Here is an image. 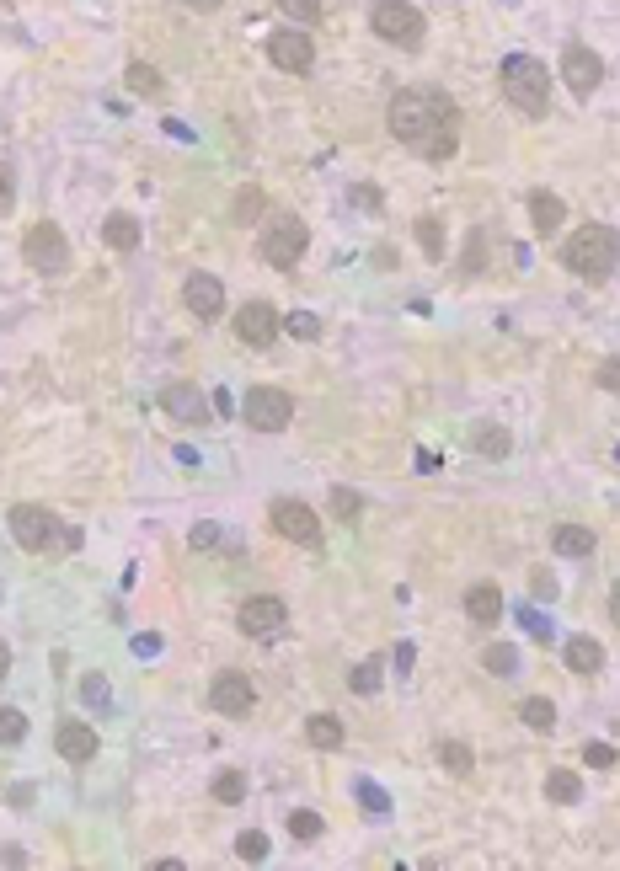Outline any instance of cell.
<instances>
[{
    "instance_id": "obj_1",
    "label": "cell",
    "mask_w": 620,
    "mask_h": 871,
    "mask_svg": "<svg viewBox=\"0 0 620 871\" xmlns=\"http://www.w3.org/2000/svg\"><path fill=\"white\" fill-rule=\"evenodd\" d=\"M385 129L401 145H412L423 161H449L460 145V107L439 86H407L385 107Z\"/></svg>"
},
{
    "instance_id": "obj_2",
    "label": "cell",
    "mask_w": 620,
    "mask_h": 871,
    "mask_svg": "<svg viewBox=\"0 0 620 871\" xmlns=\"http://www.w3.org/2000/svg\"><path fill=\"white\" fill-rule=\"evenodd\" d=\"M562 262H567V273L583 278V284H604V278L615 273V262H620V230L578 225L567 236V246H562Z\"/></svg>"
},
{
    "instance_id": "obj_3",
    "label": "cell",
    "mask_w": 620,
    "mask_h": 871,
    "mask_svg": "<svg viewBox=\"0 0 620 871\" xmlns=\"http://www.w3.org/2000/svg\"><path fill=\"white\" fill-rule=\"evenodd\" d=\"M503 97L524 118H546L551 107V75L535 54H508L503 59Z\"/></svg>"
},
{
    "instance_id": "obj_4",
    "label": "cell",
    "mask_w": 620,
    "mask_h": 871,
    "mask_svg": "<svg viewBox=\"0 0 620 871\" xmlns=\"http://www.w3.org/2000/svg\"><path fill=\"white\" fill-rule=\"evenodd\" d=\"M305 246H310V225L300 220V214H289V209H278V214H262V236H257V252H262V262H268V268H278V273L300 268Z\"/></svg>"
},
{
    "instance_id": "obj_5",
    "label": "cell",
    "mask_w": 620,
    "mask_h": 871,
    "mask_svg": "<svg viewBox=\"0 0 620 871\" xmlns=\"http://www.w3.org/2000/svg\"><path fill=\"white\" fill-rule=\"evenodd\" d=\"M369 27H375V38L396 43V49H417L423 33H428L423 11H417L412 0H375V6H369Z\"/></svg>"
},
{
    "instance_id": "obj_6",
    "label": "cell",
    "mask_w": 620,
    "mask_h": 871,
    "mask_svg": "<svg viewBox=\"0 0 620 871\" xmlns=\"http://www.w3.org/2000/svg\"><path fill=\"white\" fill-rule=\"evenodd\" d=\"M241 417H246L252 433H284L289 417H294V401H289V391H278V385H252L246 401H241Z\"/></svg>"
},
{
    "instance_id": "obj_7",
    "label": "cell",
    "mask_w": 620,
    "mask_h": 871,
    "mask_svg": "<svg viewBox=\"0 0 620 871\" xmlns=\"http://www.w3.org/2000/svg\"><path fill=\"white\" fill-rule=\"evenodd\" d=\"M268 519L284 540H294V546H305V551H321V513L310 503H300V497H278L268 508Z\"/></svg>"
},
{
    "instance_id": "obj_8",
    "label": "cell",
    "mask_w": 620,
    "mask_h": 871,
    "mask_svg": "<svg viewBox=\"0 0 620 871\" xmlns=\"http://www.w3.org/2000/svg\"><path fill=\"white\" fill-rule=\"evenodd\" d=\"M22 262H33L38 273H65L70 268V241L54 220H38L22 241Z\"/></svg>"
},
{
    "instance_id": "obj_9",
    "label": "cell",
    "mask_w": 620,
    "mask_h": 871,
    "mask_svg": "<svg viewBox=\"0 0 620 871\" xmlns=\"http://www.w3.org/2000/svg\"><path fill=\"white\" fill-rule=\"evenodd\" d=\"M6 524H11V540H17L22 551H49L54 546V530H59V519L43 503H11Z\"/></svg>"
},
{
    "instance_id": "obj_10",
    "label": "cell",
    "mask_w": 620,
    "mask_h": 871,
    "mask_svg": "<svg viewBox=\"0 0 620 871\" xmlns=\"http://www.w3.org/2000/svg\"><path fill=\"white\" fill-rule=\"evenodd\" d=\"M209 706L220 711V717H246V711L257 706V690H252V679L241 674V668H220L209 684Z\"/></svg>"
},
{
    "instance_id": "obj_11",
    "label": "cell",
    "mask_w": 620,
    "mask_h": 871,
    "mask_svg": "<svg viewBox=\"0 0 620 871\" xmlns=\"http://www.w3.org/2000/svg\"><path fill=\"white\" fill-rule=\"evenodd\" d=\"M562 81L572 97H594L599 81H604V59L588 49V43H567L562 49Z\"/></svg>"
},
{
    "instance_id": "obj_12",
    "label": "cell",
    "mask_w": 620,
    "mask_h": 871,
    "mask_svg": "<svg viewBox=\"0 0 620 871\" xmlns=\"http://www.w3.org/2000/svg\"><path fill=\"white\" fill-rule=\"evenodd\" d=\"M268 59L278 70H289V75H305L310 65H316V49H310V33H300V27H278V33H268Z\"/></svg>"
},
{
    "instance_id": "obj_13",
    "label": "cell",
    "mask_w": 620,
    "mask_h": 871,
    "mask_svg": "<svg viewBox=\"0 0 620 871\" xmlns=\"http://www.w3.org/2000/svg\"><path fill=\"white\" fill-rule=\"evenodd\" d=\"M284 620H289V610H284V599L278 594H252L236 610V626H241V636H273V631H284Z\"/></svg>"
},
{
    "instance_id": "obj_14",
    "label": "cell",
    "mask_w": 620,
    "mask_h": 871,
    "mask_svg": "<svg viewBox=\"0 0 620 871\" xmlns=\"http://www.w3.org/2000/svg\"><path fill=\"white\" fill-rule=\"evenodd\" d=\"M278 332H284V321H278V310L268 300H252V305L236 310V337L246 348H273Z\"/></svg>"
},
{
    "instance_id": "obj_15",
    "label": "cell",
    "mask_w": 620,
    "mask_h": 871,
    "mask_svg": "<svg viewBox=\"0 0 620 871\" xmlns=\"http://www.w3.org/2000/svg\"><path fill=\"white\" fill-rule=\"evenodd\" d=\"M161 407H166V417H177V423H188V428H204L209 417H214V407L204 401V391L198 385H188V380H172L161 391Z\"/></svg>"
},
{
    "instance_id": "obj_16",
    "label": "cell",
    "mask_w": 620,
    "mask_h": 871,
    "mask_svg": "<svg viewBox=\"0 0 620 871\" xmlns=\"http://www.w3.org/2000/svg\"><path fill=\"white\" fill-rule=\"evenodd\" d=\"M182 305H188L198 321H220L225 316V284L214 273H188V284H182Z\"/></svg>"
},
{
    "instance_id": "obj_17",
    "label": "cell",
    "mask_w": 620,
    "mask_h": 871,
    "mask_svg": "<svg viewBox=\"0 0 620 871\" xmlns=\"http://www.w3.org/2000/svg\"><path fill=\"white\" fill-rule=\"evenodd\" d=\"M54 749L70 759V765H86V759H97V727H86V722H59V733H54Z\"/></svg>"
},
{
    "instance_id": "obj_18",
    "label": "cell",
    "mask_w": 620,
    "mask_h": 871,
    "mask_svg": "<svg viewBox=\"0 0 620 871\" xmlns=\"http://www.w3.org/2000/svg\"><path fill=\"white\" fill-rule=\"evenodd\" d=\"M465 615H471L476 626H492V620L503 615V588H498V583H476V588H465Z\"/></svg>"
},
{
    "instance_id": "obj_19",
    "label": "cell",
    "mask_w": 620,
    "mask_h": 871,
    "mask_svg": "<svg viewBox=\"0 0 620 871\" xmlns=\"http://www.w3.org/2000/svg\"><path fill=\"white\" fill-rule=\"evenodd\" d=\"M530 220H535V236H556L562 230V220H567V204L556 193H530Z\"/></svg>"
},
{
    "instance_id": "obj_20",
    "label": "cell",
    "mask_w": 620,
    "mask_h": 871,
    "mask_svg": "<svg viewBox=\"0 0 620 871\" xmlns=\"http://www.w3.org/2000/svg\"><path fill=\"white\" fill-rule=\"evenodd\" d=\"M562 658H567L572 674H599V668H604V647L594 642V636H567Z\"/></svg>"
},
{
    "instance_id": "obj_21",
    "label": "cell",
    "mask_w": 620,
    "mask_h": 871,
    "mask_svg": "<svg viewBox=\"0 0 620 871\" xmlns=\"http://www.w3.org/2000/svg\"><path fill=\"white\" fill-rule=\"evenodd\" d=\"M594 546H599V535L583 530V524H556V530H551V551L556 556H594Z\"/></svg>"
},
{
    "instance_id": "obj_22",
    "label": "cell",
    "mask_w": 620,
    "mask_h": 871,
    "mask_svg": "<svg viewBox=\"0 0 620 871\" xmlns=\"http://www.w3.org/2000/svg\"><path fill=\"white\" fill-rule=\"evenodd\" d=\"M471 449H476V455H487V460H508V455H514V439H508L503 423H476L471 428Z\"/></svg>"
},
{
    "instance_id": "obj_23",
    "label": "cell",
    "mask_w": 620,
    "mask_h": 871,
    "mask_svg": "<svg viewBox=\"0 0 620 871\" xmlns=\"http://www.w3.org/2000/svg\"><path fill=\"white\" fill-rule=\"evenodd\" d=\"M123 86H129L134 97H145V102H161V97H166L161 70H155V65H145V59H134V65L123 70Z\"/></svg>"
},
{
    "instance_id": "obj_24",
    "label": "cell",
    "mask_w": 620,
    "mask_h": 871,
    "mask_svg": "<svg viewBox=\"0 0 620 871\" xmlns=\"http://www.w3.org/2000/svg\"><path fill=\"white\" fill-rule=\"evenodd\" d=\"M102 241L113 246V252H139V220H134V214H107Z\"/></svg>"
},
{
    "instance_id": "obj_25",
    "label": "cell",
    "mask_w": 620,
    "mask_h": 871,
    "mask_svg": "<svg viewBox=\"0 0 620 871\" xmlns=\"http://www.w3.org/2000/svg\"><path fill=\"white\" fill-rule=\"evenodd\" d=\"M305 743H310V749H343V722H337L332 711L305 717Z\"/></svg>"
},
{
    "instance_id": "obj_26",
    "label": "cell",
    "mask_w": 620,
    "mask_h": 871,
    "mask_svg": "<svg viewBox=\"0 0 620 871\" xmlns=\"http://www.w3.org/2000/svg\"><path fill=\"white\" fill-rule=\"evenodd\" d=\"M353 797H359V807H364L369 818H391V797H385L369 775H353Z\"/></svg>"
},
{
    "instance_id": "obj_27",
    "label": "cell",
    "mask_w": 620,
    "mask_h": 871,
    "mask_svg": "<svg viewBox=\"0 0 620 871\" xmlns=\"http://www.w3.org/2000/svg\"><path fill=\"white\" fill-rule=\"evenodd\" d=\"M519 717H524L530 733H551V727H556V706L546 701V695H530V701L519 706Z\"/></svg>"
},
{
    "instance_id": "obj_28",
    "label": "cell",
    "mask_w": 620,
    "mask_h": 871,
    "mask_svg": "<svg viewBox=\"0 0 620 871\" xmlns=\"http://www.w3.org/2000/svg\"><path fill=\"white\" fill-rule=\"evenodd\" d=\"M546 797H551L556 807H567V802L583 797V781H578L572 770H551V775H546Z\"/></svg>"
},
{
    "instance_id": "obj_29",
    "label": "cell",
    "mask_w": 620,
    "mask_h": 871,
    "mask_svg": "<svg viewBox=\"0 0 620 871\" xmlns=\"http://www.w3.org/2000/svg\"><path fill=\"white\" fill-rule=\"evenodd\" d=\"M482 668H487V674H498V679L519 674V647H508V642H492V647L482 652Z\"/></svg>"
},
{
    "instance_id": "obj_30",
    "label": "cell",
    "mask_w": 620,
    "mask_h": 871,
    "mask_svg": "<svg viewBox=\"0 0 620 871\" xmlns=\"http://www.w3.org/2000/svg\"><path fill=\"white\" fill-rule=\"evenodd\" d=\"M380 679H385V663H380V658H364V663L348 674V690H353V695H380Z\"/></svg>"
},
{
    "instance_id": "obj_31",
    "label": "cell",
    "mask_w": 620,
    "mask_h": 871,
    "mask_svg": "<svg viewBox=\"0 0 620 871\" xmlns=\"http://www.w3.org/2000/svg\"><path fill=\"white\" fill-rule=\"evenodd\" d=\"M412 230H417V246H423V252H428L433 262H439V257H444V225L433 220V214H417V220H412Z\"/></svg>"
},
{
    "instance_id": "obj_32",
    "label": "cell",
    "mask_w": 620,
    "mask_h": 871,
    "mask_svg": "<svg viewBox=\"0 0 620 871\" xmlns=\"http://www.w3.org/2000/svg\"><path fill=\"white\" fill-rule=\"evenodd\" d=\"M439 765H444L449 775H471L476 759H471V749H465L460 738H444V743H439Z\"/></svg>"
},
{
    "instance_id": "obj_33",
    "label": "cell",
    "mask_w": 620,
    "mask_h": 871,
    "mask_svg": "<svg viewBox=\"0 0 620 871\" xmlns=\"http://www.w3.org/2000/svg\"><path fill=\"white\" fill-rule=\"evenodd\" d=\"M214 802H225V807H236L241 797H246V775L241 770H220V775H214Z\"/></svg>"
},
{
    "instance_id": "obj_34",
    "label": "cell",
    "mask_w": 620,
    "mask_h": 871,
    "mask_svg": "<svg viewBox=\"0 0 620 871\" xmlns=\"http://www.w3.org/2000/svg\"><path fill=\"white\" fill-rule=\"evenodd\" d=\"M22 738H27V717L17 706H0V749H17Z\"/></svg>"
},
{
    "instance_id": "obj_35",
    "label": "cell",
    "mask_w": 620,
    "mask_h": 871,
    "mask_svg": "<svg viewBox=\"0 0 620 871\" xmlns=\"http://www.w3.org/2000/svg\"><path fill=\"white\" fill-rule=\"evenodd\" d=\"M332 513L353 530V524H359V513H364V497H359V492H348V487H332Z\"/></svg>"
},
{
    "instance_id": "obj_36",
    "label": "cell",
    "mask_w": 620,
    "mask_h": 871,
    "mask_svg": "<svg viewBox=\"0 0 620 871\" xmlns=\"http://www.w3.org/2000/svg\"><path fill=\"white\" fill-rule=\"evenodd\" d=\"M236 855H241L246 866H262V861H268V834H262V829H246V834L236 839Z\"/></svg>"
},
{
    "instance_id": "obj_37",
    "label": "cell",
    "mask_w": 620,
    "mask_h": 871,
    "mask_svg": "<svg viewBox=\"0 0 620 871\" xmlns=\"http://www.w3.org/2000/svg\"><path fill=\"white\" fill-rule=\"evenodd\" d=\"M321 829H327V823H321V813H310V807L289 813V834L294 839H321Z\"/></svg>"
},
{
    "instance_id": "obj_38",
    "label": "cell",
    "mask_w": 620,
    "mask_h": 871,
    "mask_svg": "<svg viewBox=\"0 0 620 871\" xmlns=\"http://www.w3.org/2000/svg\"><path fill=\"white\" fill-rule=\"evenodd\" d=\"M519 626L535 636V642H556V631H551V620L540 615V610H530V604H519Z\"/></svg>"
},
{
    "instance_id": "obj_39",
    "label": "cell",
    "mask_w": 620,
    "mask_h": 871,
    "mask_svg": "<svg viewBox=\"0 0 620 871\" xmlns=\"http://www.w3.org/2000/svg\"><path fill=\"white\" fill-rule=\"evenodd\" d=\"M220 540H225V530H220V524H214V519H204V524H193L188 546H193V551H214V546H220Z\"/></svg>"
},
{
    "instance_id": "obj_40",
    "label": "cell",
    "mask_w": 620,
    "mask_h": 871,
    "mask_svg": "<svg viewBox=\"0 0 620 871\" xmlns=\"http://www.w3.org/2000/svg\"><path fill=\"white\" fill-rule=\"evenodd\" d=\"M257 220H262V193L246 188V193L236 198V225H257Z\"/></svg>"
},
{
    "instance_id": "obj_41",
    "label": "cell",
    "mask_w": 620,
    "mask_h": 871,
    "mask_svg": "<svg viewBox=\"0 0 620 871\" xmlns=\"http://www.w3.org/2000/svg\"><path fill=\"white\" fill-rule=\"evenodd\" d=\"M284 17H294V22H316L321 17V0H273Z\"/></svg>"
},
{
    "instance_id": "obj_42",
    "label": "cell",
    "mask_w": 620,
    "mask_h": 871,
    "mask_svg": "<svg viewBox=\"0 0 620 871\" xmlns=\"http://www.w3.org/2000/svg\"><path fill=\"white\" fill-rule=\"evenodd\" d=\"M615 743H588V749H583V765L588 770H615Z\"/></svg>"
},
{
    "instance_id": "obj_43",
    "label": "cell",
    "mask_w": 620,
    "mask_h": 871,
    "mask_svg": "<svg viewBox=\"0 0 620 871\" xmlns=\"http://www.w3.org/2000/svg\"><path fill=\"white\" fill-rule=\"evenodd\" d=\"M482 268H487V236L471 230V241H465V273H482Z\"/></svg>"
},
{
    "instance_id": "obj_44",
    "label": "cell",
    "mask_w": 620,
    "mask_h": 871,
    "mask_svg": "<svg viewBox=\"0 0 620 871\" xmlns=\"http://www.w3.org/2000/svg\"><path fill=\"white\" fill-rule=\"evenodd\" d=\"M284 326H289V337H300V342H310V337H316V332H321V321H316V316H310V310H294V316H289Z\"/></svg>"
},
{
    "instance_id": "obj_45",
    "label": "cell",
    "mask_w": 620,
    "mask_h": 871,
    "mask_svg": "<svg viewBox=\"0 0 620 871\" xmlns=\"http://www.w3.org/2000/svg\"><path fill=\"white\" fill-rule=\"evenodd\" d=\"M81 701H86V706H107V679H102V674H86V679H81Z\"/></svg>"
},
{
    "instance_id": "obj_46",
    "label": "cell",
    "mask_w": 620,
    "mask_h": 871,
    "mask_svg": "<svg viewBox=\"0 0 620 871\" xmlns=\"http://www.w3.org/2000/svg\"><path fill=\"white\" fill-rule=\"evenodd\" d=\"M599 385H604V391H615V396H620V353H615V359H604V364H599Z\"/></svg>"
},
{
    "instance_id": "obj_47",
    "label": "cell",
    "mask_w": 620,
    "mask_h": 871,
    "mask_svg": "<svg viewBox=\"0 0 620 871\" xmlns=\"http://www.w3.org/2000/svg\"><path fill=\"white\" fill-rule=\"evenodd\" d=\"M155 652H161V636H155V631L134 636V658H155Z\"/></svg>"
},
{
    "instance_id": "obj_48",
    "label": "cell",
    "mask_w": 620,
    "mask_h": 871,
    "mask_svg": "<svg viewBox=\"0 0 620 871\" xmlns=\"http://www.w3.org/2000/svg\"><path fill=\"white\" fill-rule=\"evenodd\" d=\"M0 866H27V855L17 845H6V850H0Z\"/></svg>"
},
{
    "instance_id": "obj_49",
    "label": "cell",
    "mask_w": 620,
    "mask_h": 871,
    "mask_svg": "<svg viewBox=\"0 0 620 871\" xmlns=\"http://www.w3.org/2000/svg\"><path fill=\"white\" fill-rule=\"evenodd\" d=\"M396 668H401V674L412 668V642H396Z\"/></svg>"
},
{
    "instance_id": "obj_50",
    "label": "cell",
    "mask_w": 620,
    "mask_h": 871,
    "mask_svg": "<svg viewBox=\"0 0 620 871\" xmlns=\"http://www.w3.org/2000/svg\"><path fill=\"white\" fill-rule=\"evenodd\" d=\"M6 204H11V171L0 166V209H6Z\"/></svg>"
},
{
    "instance_id": "obj_51",
    "label": "cell",
    "mask_w": 620,
    "mask_h": 871,
    "mask_svg": "<svg viewBox=\"0 0 620 871\" xmlns=\"http://www.w3.org/2000/svg\"><path fill=\"white\" fill-rule=\"evenodd\" d=\"M610 620H615V626H620V583L610 588Z\"/></svg>"
},
{
    "instance_id": "obj_52",
    "label": "cell",
    "mask_w": 620,
    "mask_h": 871,
    "mask_svg": "<svg viewBox=\"0 0 620 871\" xmlns=\"http://www.w3.org/2000/svg\"><path fill=\"white\" fill-rule=\"evenodd\" d=\"M188 6H193V11H220L225 0H188Z\"/></svg>"
},
{
    "instance_id": "obj_53",
    "label": "cell",
    "mask_w": 620,
    "mask_h": 871,
    "mask_svg": "<svg viewBox=\"0 0 620 871\" xmlns=\"http://www.w3.org/2000/svg\"><path fill=\"white\" fill-rule=\"evenodd\" d=\"M6 674H11V647L0 642V679H6Z\"/></svg>"
},
{
    "instance_id": "obj_54",
    "label": "cell",
    "mask_w": 620,
    "mask_h": 871,
    "mask_svg": "<svg viewBox=\"0 0 620 871\" xmlns=\"http://www.w3.org/2000/svg\"><path fill=\"white\" fill-rule=\"evenodd\" d=\"M0 6H6V0H0Z\"/></svg>"
}]
</instances>
